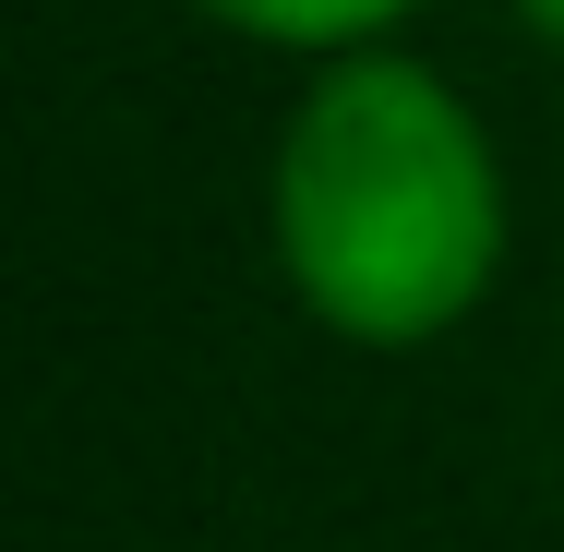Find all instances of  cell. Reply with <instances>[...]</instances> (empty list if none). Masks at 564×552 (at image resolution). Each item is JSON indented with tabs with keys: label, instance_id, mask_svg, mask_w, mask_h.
Wrapping results in <instances>:
<instances>
[{
	"label": "cell",
	"instance_id": "1",
	"mask_svg": "<svg viewBox=\"0 0 564 552\" xmlns=\"http://www.w3.org/2000/svg\"><path fill=\"white\" fill-rule=\"evenodd\" d=\"M505 240L492 156L433 73L348 61L276 144V264L289 289L360 348L445 336Z\"/></svg>",
	"mask_w": 564,
	"mask_h": 552
},
{
	"label": "cell",
	"instance_id": "2",
	"mask_svg": "<svg viewBox=\"0 0 564 552\" xmlns=\"http://www.w3.org/2000/svg\"><path fill=\"white\" fill-rule=\"evenodd\" d=\"M217 12L252 24V36H360V24H384L409 0H217Z\"/></svg>",
	"mask_w": 564,
	"mask_h": 552
},
{
	"label": "cell",
	"instance_id": "3",
	"mask_svg": "<svg viewBox=\"0 0 564 552\" xmlns=\"http://www.w3.org/2000/svg\"><path fill=\"white\" fill-rule=\"evenodd\" d=\"M529 24H541V36H564V0H529Z\"/></svg>",
	"mask_w": 564,
	"mask_h": 552
}]
</instances>
